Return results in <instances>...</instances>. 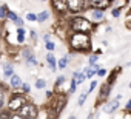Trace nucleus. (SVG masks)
Returning <instances> with one entry per match:
<instances>
[{
    "instance_id": "11",
    "label": "nucleus",
    "mask_w": 131,
    "mask_h": 119,
    "mask_svg": "<svg viewBox=\"0 0 131 119\" xmlns=\"http://www.w3.org/2000/svg\"><path fill=\"white\" fill-rule=\"evenodd\" d=\"M11 93V88L9 85H6L5 82L0 81V110L6 107V101H8V96Z\"/></svg>"
},
{
    "instance_id": "21",
    "label": "nucleus",
    "mask_w": 131,
    "mask_h": 119,
    "mask_svg": "<svg viewBox=\"0 0 131 119\" xmlns=\"http://www.w3.org/2000/svg\"><path fill=\"white\" fill-rule=\"evenodd\" d=\"M49 11H42V13H37V22L39 23H45L48 19H49Z\"/></svg>"
},
{
    "instance_id": "51",
    "label": "nucleus",
    "mask_w": 131,
    "mask_h": 119,
    "mask_svg": "<svg viewBox=\"0 0 131 119\" xmlns=\"http://www.w3.org/2000/svg\"><path fill=\"white\" fill-rule=\"evenodd\" d=\"M128 65H131V61H129V64H128Z\"/></svg>"
},
{
    "instance_id": "10",
    "label": "nucleus",
    "mask_w": 131,
    "mask_h": 119,
    "mask_svg": "<svg viewBox=\"0 0 131 119\" xmlns=\"http://www.w3.org/2000/svg\"><path fill=\"white\" fill-rule=\"evenodd\" d=\"M111 6H113V3L110 2V0H88V9H99V11L105 13Z\"/></svg>"
},
{
    "instance_id": "42",
    "label": "nucleus",
    "mask_w": 131,
    "mask_h": 119,
    "mask_svg": "<svg viewBox=\"0 0 131 119\" xmlns=\"http://www.w3.org/2000/svg\"><path fill=\"white\" fill-rule=\"evenodd\" d=\"M17 43L19 45H25V36H17Z\"/></svg>"
},
{
    "instance_id": "50",
    "label": "nucleus",
    "mask_w": 131,
    "mask_h": 119,
    "mask_svg": "<svg viewBox=\"0 0 131 119\" xmlns=\"http://www.w3.org/2000/svg\"><path fill=\"white\" fill-rule=\"evenodd\" d=\"M110 2H111V3H113V2H114V0H110Z\"/></svg>"
},
{
    "instance_id": "19",
    "label": "nucleus",
    "mask_w": 131,
    "mask_h": 119,
    "mask_svg": "<svg viewBox=\"0 0 131 119\" xmlns=\"http://www.w3.org/2000/svg\"><path fill=\"white\" fill-rule=\"evenodd\" d=\"M99 68H100V67H99L97 64H96V65H91V67L88 65V67H86V68L83 70V73H85L86 79H88V81H91V79H93V77L96 76V73H97V70H99Z\"/></svg>"
},
{
    "instance_id": "47",
    "label": "nucleus",
    "mask_w": 131,
    "mask_h": 119,
    "mask_svg": "<svg viewBox=\"0 0 131 119\" xmlns=\"http://www.w3.org/2000/svg\"><path fill=\"white\" fill-rule=\"evenodd\" d=\"M126 16H128V17L131 16V9H128V13H126Z\"/></svg>"
},
{
    "instance_id": "32",
    "label": "nucleus",
    "mask_w": 131,
    "mask_h": 119,
    "mask_svg": "<svg viewBox=\"0 0 131 119\" xmlns=\"http://www.w3.org/2000/svg\"><path fill=\"white\" fill-rule=\"evenodd\" d=\"M17 19H19V16H17L14 11H11V9H9V11H8V19H6V20H9V22H13V23H14Z\"/></svg>"
},
{
    "instance_id": "34",
    "label": "nucleus",
    "mask_w": 131,
    "mask_h": 119,
    "mask_svg": "<svg viewBox=\"0 0 131 119\" xmlns=\"http://www.w3.org/2000/svg\"><path fill=\"white\" fill-rule=\"evenodd\" d=\"M111 16H113L114 19H119V17L122 16V9H119V8H111Z\"/></svg>"
},
{
    "instance_id": "16",
    "label": "nucleus",
    "mask_w": 131,
    "mask_h": 119,
    "mask_svg": "<svg viewBox=\"0 0 131 119\" xmlns=\"http://www.w3.org/2000/svg\"><path fill=\"white\" fill-rule=\"evenodd\" d=\"M119 107H120V104H119V99H113L111 102H108V104H105V107H103V111L105 113H108V114H113V113H116L117 110H119Z\"/></svg>"
},
{
    "instance_id": "18",
    "label": "nucleus",
    "mask_w": 131,
    "mask_h": 119,
    "mask_svg": "<svg viewBox=\"0 0 131 119\" xmlns=\"http://www.w3.org/2000/svg\"><path fill=\"white\" fill-rule=\"evenodd\" d=\"M13 74H14V64L8 61V62L3 64V77L5 79H9Z\"/></svg>"
},
{
    "instance_id": "9",
    "label": "nucleus",
    "mask_w": 131,
    "mask_h": 119,
    "mask_svg": "<svg viewBox=\"0 0 131 119\" xmlns=\"http://www.w3.org/2000/svg\"><path fill=\"white\" fill-rule=\"evenodd\" d=\"M111 91H113V87H111V85H108L106 82H103V84L99 87V94H97L96 104H97V105H102V104H105V102L110 99V96H111Z\"/></svg>"
},
{
    "instance_id": "15",
    "label": "nucleus",
    "mask_w": 131,
    "mask_h": 119,
    "mask_svg": "<svg viewBox=\"0 0 131 119\" xmlns=\"http://www.w3.org/2000/svg\"><path fill=\"white\" fill-rule=\"evenodd\" d=\"M22 84H23L22 77H20L19 74H16V73L8 79V85H9V88H11V90H20Z\"/></svg>"
},
{
    "instance_id": "5",
    "label": "nucleus",
    "mask_w": 131,
    "mask_h": 119,
    "mask_svg": "<svg viewBox=\"0 0 131 119\" xmlns=\"http://www.w3.org/2000/svg\"><path fill=\"white\" fill-rule=\"evenodd\" d=\"M68 16H77L83 14L88 9V0H67Z\"/></svg>"
},
{
    "instance_id": "23",
    "label": "nucleus",
    "mask_w": 131,
    "mask_h": 119,
    "mask_svg": "<svg viewBox=\"0 0 131 119\" xmlns=\"http://www.w3.org/2000/svg\"><path fill=\"white\" fill-rule=\"evenodd\" d=\"M8 11H9V8H8V5H0V20H6L8 19Z\"/></svg>"
},
{
    "instance_id": "14",
    "label": "nucleus",
    "mask_w": 131,
    "mask_h": 119,
    "mask_svg": "<svg viewBox=\"0 0 131 119\" xmlns=\"http://www.w3.org/2000/svg\"><path fill=\"white\" fill-rule=\"evenodd\" d=\"M37 119H57V116H56L54 111L49 108V105H43V107L39 108Z\"/></svg>"
},
{
    "instance_id": "30",
    "label": "nucleus",
    "mask_w": 131,
    "mask_h": 119,
    "mask_svg": "<svg viewBox=\"0 0 131 119\" xmlns=\"http://www.w3.org/2000/svg\"><path fill=\"white\" fill-rule=\"evenodd\" d=\"M97 61H99V56L93 53V54H90V57H88V65H90V67H91V65H96Z\"/></svg>"
},
{
    "instance_id": "17",
    "label": "nucleus",
    "mask_w": 131,
    "mask_h": 119,
    "mask_svg": "<svg viewBox=\"0 0 131 119\" xmlns=\"http://www.w3.org/2000/svg\"><path fill=\"white\" fill-rule=\"evenodd\" d=\"M45 59H46V64H48L49 70L51 71H57V59H56L54 53H48Z\"/></svg>"
},
{
    "instance_id": "26",
    "label": "nucleus",
    "mask_w": 131,
    "mask_h": 119,
    "mask_svg": "<svg viewBox=\"0 0 131 119\" xmlns=\"http://www.w3.org/2000/svg\"><path fill=\"white\" fill-rule=\"evenodd\" d=\"M77 87H79V85H77V81H76L74 77H71V85H70V90H68V93H67V94L70 96V94H73V93H76V90H77Z\"/></svg>"
},
{
    "instance_id": "3",
    "label": "nucleus",
    "mask_w": 131,
    "mask_h": 119,
    "mask_svg": "<svg viewBox=\"0 0 131 119\" xmlns=\"http://www.w3.org/2000/svg\"><path fill=\"white\" fill-rule=\"evenodd\" d=\"M26 102H28V96L25 93H22L20 90H13V93H9V96H8L6 108L11 113H17Z\"/></svg>"
},
{
    "instance_id": "4",
    "label": "nucleus",
    "mask_w": 131,
    "mask_h": 119,
    "mask_svg": "<svg viewBox=\"0 0 131 119\" xmlns=\"http://www.w3.org/2000/svg\"><path fill=\"white\" fill-rule=\"evenodd\" d=\"M67 104H68V94L67 93H56L54 97L49 101V108L59 117L62 114V111L65 110V107H67Z\"/></svg>"
},
{
    "instance_id": "33",
    "label": "nucleus",
    "mask_w": 131,
    "mask_h": 119,
    "mask_svg": "<svg viewBox=\"0 0 131 119\" xmlns=\"http://www.w3.org/2000/svg\"><path fill=\"white\" fill-rule=\"evenodd\" d=\"M45 48H46V51H48V53H54V49H56V43L49 40V42H46V43H45Z\"/></svg>"
},
{
    "instance_id": "52",
    "label": "nucleus",
    "mask_w": 131,
    "mask_h": 119,
    "mask_svg": "<svg viewBox=\"0 0 131 119\" xmlns=\"http://www.w3.org/2000/svg\"><path fill=\"white\" fill-rule=\"evenodd\" d=\"M0 57H2V53H0Z\"/></svg>"
},
{
    "instance_id": "41",
    "label": "nucleus",
    "mask_w": 131,
    "mask_h": 119,
    "mask_svg": "<svg viewBox=\"0 0 131 119\" xmlns=\"http://www.w3.org/2000/svg\"><path fill=\"white\" fill-rule=\"evenodd\" d=\"M123 111H129L131 113V99L125 104V107H123Z\"/></svg>"
},
{
    "instance_id": "2",
    "label": "nucleus",
    "mask_w": 131,
    "mask_h": 119,
    "mask_svg": "<svg viewBox=\"0 0 131 119\" xmlns=\"http://www.w3.org/2000/svg\"><path fill=\"white\" fill-rule=\"evenodd\" d=\"M65 40H67L70 51L76 54H88L93 49L91 34H86V33H68Z\"/></svg>"
},
{
    "instance_id": "28",
    "label": "nucleus",
    "mask_w": 131,
    "mask_h": 119,
    "mask_svg": "<svg viewBox=\"0 0 131 119\" xmlns=\"http://www.w3.org/2000/svg\"><path fill=\"white\" fill-rule=\"evenodd\" d=\"M74 79L77 81V85H82V84L86 81V76H85V73H83V71H79V73H77V76H76Z\"/></svg>"
},
{
    "instance_id": "24",
    "label": "nucleus",
    "mask_w": 131,
    "mask_h": 119,
    "mask_svg": "<svg viewBox=\"0 0 131 119\" xmlns=\"http://www.w3.org/2000/svg\"><path fill=\"white\" fill-rule=\"evenodd\" d=\"M126 3H128V0H114L111 8H119V9H123Z\"/></svg>"
},
{
    "instance_id": "48",
    "label": "nucleus",
    "mask_w": 131,
    "mask_h": 119,
    "mask_svg": "<svg viewBox=\"0 0 131 119\" xmlns=\"http://www.w3.org/2000/svg\"><path fill=\"white\" fill-rule=\"evenodd\" d=\"M128 87H129V88H131V82H129V85H128Z\"/></svg>"
},
{
    "instance_id": "8",
    "label": "nucleus",
    "mask_w": 131,
    "mask_h": 119,
    "mask_svg": "<svg viewBox=\"0 0 131 119\" xmlns=\"http://www.w3.org/2000/svg\"><path fill=\"white\" fill-rule=\"evenodd\" d=\"M22 57H23L26 67H37V65H39L37 56H36V53H34V49H32L31 46H23V49H22Z\"/></svg>"
},
{
    "instance_id": "44",
    "label": "nucleus",
    "mask_w": 131,
    "mask_h": 119,
    "mask_svg": "<svg viewBox=\"0 0 131 119\" xmlns=\"http://www.w3.org/2000/svg\"><path fill=\"white\" fill-rule=\"evenodd\" d=\"M43 40H45V43H46V42H49V40H51V34H49V33L43 34Z\"/></svg>"
},
{
    "instance_id": "31",
    "label": "nucleus",
    "mask_w": 131,
    "mask_h": 119,
    "mask_svg": "<svg viewBox=\"0 0 131 119\" xmlns=\"http://www.w3.org/2000/svg\"><path fill=\"white\" fill-rule=\"evenodd\" d=\"M20 91H22V93H25V94L28 96V94L31 93V85H29L28 82H23V84H22V87H20Z\"/></svg>"
},
{
    "instance_id": "40",
    "label": "nucleus",
    "mask_w": 131,
    "mask_h": 119,
    "mask_svg": "<svg viewBox=\"0 0 131 119\" xmlns=\"http://www.w3.org/2000/svg\"><path fill=\"white\" fill-rule=\"evenodd\" d=\"M29 36H31V40H32V42H36V40H37V37H39V36H37V33H36L34 29H29Z\"/></svg>"
},
{
    "instance_id": "29",
    "label": "nucleus",
    "mask_w": 131,
    "mask_h": 119,
    "mask_svg": "<svg viewBox=\"0 0 131 119\" xmlns=\"http://www.w3.org/2000/svg\"><path fill=\"white\" fill-rule=\"evenodd\" d=\"M34 87H36L37 90H45V88H46V81H45V79H37L36 84H34Z\"/></svg>"
},
{
    "instance_id": "6",
    "label": "nucleus",
    "mask_w": 131,
    "mask_h": 119,
    "mask_svg": "<svg viewBox=\"0 0 131 119\" xmlns=\"http://www.w3.org/2000/svg\"><path fill=\"white\" fill-rule=\"evenodd\" d=\"M51 2V9L56 14L59 20L65 19L68 16V8H67V0H49Z\"/></svg>"
},
{
    "instance_id": "43",
    "label": "nucleus",
    "mask_w": 131,
    "mask_h": 119,
    "mask_svg": "<svg viewBox=\"0 0 131 119\" xmlns=\"http://www.w3.org/2000/svg\"><path fill=\"white\" fill-rule=\"evenodd\" d=\"M125 28H126V29H129V31H131V17H128V20H126V22H125Z\"/></svg>"
},
{
    "instance_id": "39",
    "label": "nucleus",
    "mask_w": 131,
    "mask_h": 119,
    "mask_svg": "<svg viewBox=\"0 0 131 119\" xmlns=\"http://www.w3.org/2000/svg\"><path fill=\"white\" fill-rule=\"evenodd\" d=\"M14 25H16V26H17V28H22V26H23V25H25V20H23V19H20V17H19V19H17V20H16V22H14Z\"/></svg>"
},
{
    "instance_id": "22",
    "label": "nucleus",
    "mask_w": 131,
    "mask_h": 119,
    "mask_svg": "<svg viewBox=\"0 0 131 119\" xmlns=\"http://www.w3.org/2000/svg\"><path fill=\"white\" fill-rule=\"evenodd\" d=\"M65 81H67L65 74H59V76L56 77V84H54V90H56V93H57V90L60 88V85H63V84H65Z\"/></svg>"
},
{
    "instance_id": "20",
    "label": "nucleus",
    "mask_w": 131,
    "mask_h": 119,
    "mask_svg": "<svg viewBox=\"0 0 131 119\" xmlns=\"http://www.w3.org/2000/svg\"><path fill=\"white\" fill-rule=\"evenodd\" d=\"M68 64H70V54L62 56L57 61V70H65V68L68 67Z\"/></svg>"
},
{
    "instance_id": "45",
    "label": "nucleus",
    "mask_w": 131,
    "mask_h": 119,
    "mask_svg": "<svg viewBox=\"0 0 131 119\" xmlns=\"http://www.w3.org/2000/svg\"><path fill=\"white\" fill-rule=\"evenodd\" d=\"M9 119H25V117H22L19 113H13V116H11Z\"/></svg>"
},
{
    "instance_id": "25",
    "label": "nucleus",
    "mask_w": 131,
    "mask_h": 119,
    "mask_svg": "<svg viewBox=\"0 0 131 119\" xmlns=\"http://www.w3.org/2000/svg\"><path fill=\"white\" fill-rule=\"evenodd\" d=\"M88 96H90V93H88V91L85 90V91H83V93H82V94L79 96V99H77V105H79V107H82V105L85 104V101L88 99Z\"/></svg>"
},
{
    "instance_id": "12",
    "label": "nucleus",
    "mask_w": 131,
    "mask_h": 119,
    "mask_svg": "<svg viewBox=\"0 0 131 119\" xmlns=\"http://www.w3.org/2000/svg\"><path fill=\"white\" fill-rule=\"evenodd\" d=\"M88 14L90 16H86L94 25H99V23H102L103 20H105V13L103 11H99V9H88Z\"/></svg>"
},
{
    "instance_id": "38",
    "label": "nucleus",
    "mask_w": 131,
    "mask_h": 119,
    "mask_svg": "<svg viewBox=\"0 0 131 119\" xmlns=\"http://www.w3.org/2000/svg\"><path fill=\"white\" fill-rule=\"evenodd\" d=\"M96 87H97V81H93V79H91V84H90V88H88L86 91H88V93H93V91L96 90Z\"/></svg>"
},
{
    "instance_id": "37",
    "label": "nucleus",
    "mask_w": 131,
    "mask_h": 119,
    "mask_svg": "<svg viewBox=\"0 0 131 119\" xmlns=\"http://www.w3.org/2000/svg\"><path fill=\"white\" fill-rule=\"evenodd\" d=\"M16 33H17V36H26L28 29H26L25 26H22V28H17V29H16Z\"/></svg>"
},
{
    "instance_id": "7",
    "label": "nucleus",
    "mask_w": 131,
    "mask_h": 119,
    "mask_svg": "<svg viewBox=\"0 0 131 119\" xmlns=\"http://www.w3.org/2000/svg\"><path fill=\"white\" fill-rule=\"evenodd\" d=\"M22 117L25 119H37V114H39V107L32 102V101H28L19 111H17Z\"/></svg>"
},
{
    "instance_id": "13",
    "label": "nucleus",
    "mask_w": 131,
    "mask_h": 119,
    "mask_svg": "<svg viewBox=\"0 0 131 119\" xmlns=\"http://www.w3.org/2000/svg\"><path fill=\"white\" fill-rule=\"evenodd\" d=\"M122 70H123V67H120V65L114 67V68L111 70V73H108V74H106V84H108V85H111V87H114V84H116L117 77L120 76Z\"/></svg>"
},
{
    "instance_id": "1",
    "label": "nucleus",
    "mask_w": 131,
    "mask_h": 119,
    "mask_svg": "<svg viewBox=\"0 0 131 119\" xmlns=\"http://www.w3.org/2000/svg\"><path fill=\"white\" fill-rule=\"evenodd\" d=\"M63 20V26L67 29V33H86L93 34L97 28L85 14H77V16H67Z\"/></svg>"
},
{
    "instance_id": "27",
    "label": "nucleus",
    "mask_w": 131,
    "mask_h": 119,
    "mask_svg": "<svg viewBox=\"0 0 131 119\" xmlns=\"http://www.w3.org/2000/svg\"><path fill=\"white\" fill-rule=\"evenodd\" d=\"M13 116V113L5 107V108H2V110H0V119H9Z\"/></svg>"
},
{
    "instance_id": "49",
    "label": "nucleus",
    "mask_w": 131,
    "mask_h": 119,
    "mask_svg": "<svg viewBox=\"0 0 131 119\" xmlns=\"http://www.w3.org/2000/svg\"><path fill=\"white\" fill-rule=\"evenodd\" d=\"M42 2H48V0H42Z\"/></svg>"
},
{
    "instance_id": "35",
    "label": "nucleus",
    "mask_w": 131,
    "mask_h": 119,
    "mask_svg": "<svg viewBox=\"0 0 131 119\" xmlns=\"http://www.w3.org/2000/svg\"><path fill=\"white\" fill-rule=\"evenodd\" d=\"M25 19H26L28 22H37V14H34V13H28V14L25 16Z\"/></svg>"
},
{
    "instance_id": "36",
    "label": "nucleus",
    "mask_w": 131,
    "mask_h": 119,
    "mask_svg": "<svg viewBox=\"0 0 131 119\" xmlns=\"http://www.w3.org/2000/svg\"><path fill=\"white\" fill-rule=\"evenodd\" d=\"M106 74H108V70L106 68H99L97 73H96L97 77H106Z\"/></svg>"
},
{
    "instance_id": "46",
    "label": "nucleus",
    "mask_w": 131,
    "mask_h": 119,
    "mask_svg": "<svg viewBox=\"0 0 131 119\" xmlns=\"http://www.w3.org/2000/svg\"><path fill=\"white\" fill-rule=\"evenodd\" d=\"M67 119H77V117H76V116L73 114V116H70V117H67Z\"/></svg>"
}]
</instances>
